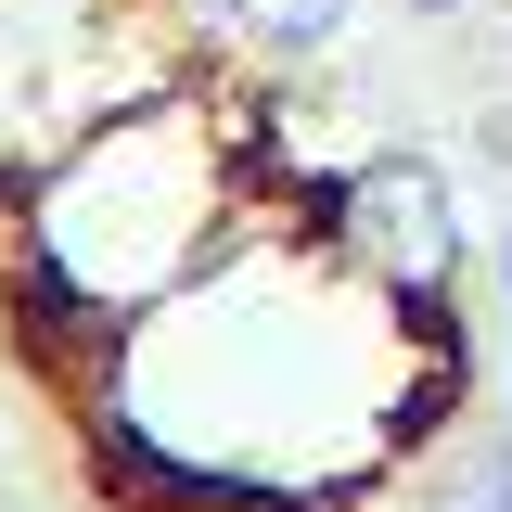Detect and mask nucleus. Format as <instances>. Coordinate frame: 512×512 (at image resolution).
<instances>
[{"label": "nucleus", "instance_id": "nucleus-2", "mask_svg": "<svg viewBox=\"0 0 512 512\" xmlns=\"http://www.w3.org/2000/svg\"><path fill=\"white\" fill-rule=\"evenodd\" d=\"M397 13H461V0H397Z\"/></svg>", "mask_w": 512, "mask_h": 512}, {"label": "nucleus", "instance_id": "nucleus-1", "mask_svg": "<svg viewBox=\"0 0 512 512\" xmlns=\"http://www.w3.org/2000/svg\"><path fill=\"white\" fill-rule=\"evenodd\" d=\"M244 39H269V52H333L346 39V0H218Z\"/></svg>", "mask_w": 512, "mask_h": 512}, {"label": "nucleus", "instance_id": "nucleus-3", "mask_svg": "<svg viewBox=\"0 0 512 512\" xmlns=\"http://www.w3.org/2000/svg\"><path fill=\"white\" fill-rule=\"evenodd\" d=\"M500 295H512V231H500Z\"/></svg>", "mask_w": 512, "mask_h": 512}]
</instances>
